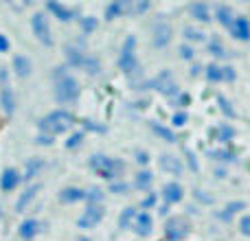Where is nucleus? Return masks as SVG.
Instances as JSON below:
<instances>
[{"label":"nucleus","mask_w":250,"mask_h":241,"mask_svg":"<svg viewBox=\"0 0 250 241\" xmlns=\"http://www.w3.org/2000/svg\"><path fill=\"white\" fill-rule=\"evenodd\" d=\"M73 125H75L73 114L66 112V110H55V112L46 114L44 119H40L38 127H40V132L46 134V136H57V134L68 132Z\"/></svg>","instance_id":"1"},{"label":"nucleus","mask_w":250,"mask_h":241,"mask_svg":"<svg viewBox=\"0 0 250 241\" xmlns=\"http://www.w3.org/2000/svg\"><path fill=\"white\" fill-rule=\"evenodd\" d=\"M90 169L97 173V176L114 182L125 173V162L119 160V158H110V156H104V154H95V156H90Z\"/></svg>","instance_id":"2"},{"label":"nucleus","mask_w":250,"mask_h":241,"mask_svg":"<svg viewBox=\"0 0 250 241\" xmlns=\"http://www.w3.org/2000/svg\"><path fill=\"white\" fill-rule=\"evenodd\" d=\"M79 99V83L73 75H66L55 81V101L62 105H70Z\"/></svg>","instance_id":"3"},{"label":"nucleus","mask_w":250,"mask_h":241,"mask_svg":"<svg viewBox=\"0 0 250 241\" xmlns=\"http://www.w3.org/2000/svg\"><path fill=\"white\" fill-rule=\"evenodd\" d=\"M149 88L158 90L160 95L167 97V99H173V97L180 95V88H178L171 70H163V73H158L154 79H149Z\"/></svg>","instance_id":"4"},{"label":"nucleus","mask_w":250,"mask_h":241,"mask_svg":"<svg viewBox=\"0 0 250 241\" xmlns=\"http://www.w3.org/2000/svg\"><path fill=\"white\" fill-rule=\"evenodd\" d=\"M134 48H136V38L129 35V38L123 42L121 57H119V66H121V70L125 75H129V73H134V70L141 68L138 61H136V53H134Z\"/></svg>","instance_id":"5"},{"label":"nucleus","mask_w":250,"mask_h":241,"mask_svg":"<svg viewBox=\"0 0 250 241\" xmlns=\"http://www.w3.org/2000/svg\"><path fill=\"white\" fill-rule=\"evenodd\" d=\"M31 29H33V33H35V38H38L40 44H44V46H53L51 24H48V18L44 16L42 11L33 13V18H31Z\"/></svg>","instance_id":"6"},{"label":"nucleus","mask_w":250,"mask_h":241,"mask_svg":"<svg viewBox=\"0 0 250 241\" xmlns=\"http://www.w3.org/2000/svg\"><path fill=\"white\" fill-rule=\"evenodd\" d=\"M189 235V224L185 217H169L165 224V239L167 241H182Z\"/></svg>","instance_id":"7"},{"label":"nucleus","mask_w":250,"mask_h":241,"mask_svg":"<svg viewBox=\"0 0 250 241\" xmlns=\"http://www.w3.org/2000/svg\"><path fill=\"white\" fill-rule=\"evenodd\" d=\"M104 215H105V211H104V206H88L86 211L79 215V220H77V226L79 228H95L97 224H99L101 220H104Z\"/></svg>","instance_id":"8"},{"label":"nucleus","mask_w":250,"mask_h":241,"mask_svg":"<svg viewBox=\"0 0 250 241\" xmlns=\"http://www.w3.org/2000/svg\"><path fill=\"white\" fill-rule=\"evenodd\" d=\"M171 26L167 24V22H156L154 26H151V44H154V48H165L169 42H171Z\"/></svg>","instance_id":"9"},{"label":"nucleus","mask_w":250,"mask_h":241,"mask_svg":"<svg viewBox=\"0 0 250 241\" xmlns=\"http://www.w3.org/2000/svg\"><path fill=\"white\" fill-rule=\"evenodd\" d=\"M151 226H154V220L149 217V213H147V211L136 213V217H134V224H132V230L138 235V237H149L151 230H154Z\"/></svg>","instance_id":"10"},{"label":"nucleus","mask_w":250,"mask_h":241,"mask_svg":"<svg viewBox=\"0 0 250 241\" xmlns=\"http://www.w3.org/2000/svg\"><path fill=\"white\" fill-rule=\"evenodd\" d=\"M22 182V176L18 173V169L13 167H7L2 171V176H0V191H4V193H11L13 189H18V184Z\"/></svg>","instance_id":"11"},{"label":"nucleus","mask_w":250,"mask_h":241,"mask_svg":"<svg viewBox=\"0 0 250 241\" xmlns=\"http://www.w3.org/2000/svg\"><path fill=\"white\" fill-rule=\"evenodd\" d=\"M230 33H233L235 40H239V42H248L250 40V20L248 18H235L233 24H230Z\"/></svg>","instance_id":"12"},{"label":"nucleus","mask_w":250,"mask_h":241,"mask_svg":"<svg viewBox=\"0 0 250 241\" xmlns=\"http://www.w3.org/2000/svg\"><path fill=\"white\" fill-rule=\"evenodd\" d=\"M64 55H66V60H68V66H75V68H82V70H83L88 55L82 51V48H77V46H73V44H68V46L64 48Z\"/></svg>","instance_id":"13"},{"label":"nucleus","mask_w":250,"mask_h":241,"mask_svg":"<svg viewBox=\"0 0 250 241\" xmlns=\"http://www.w3.org/2000/svg\"><path fill=\"white\" fill-rule=\"evenodd\" d=\"M182 198H185V189H182L178 182H169V184H165V189H163V200H165V204H178V202H182Z\"/></svg>","instance_id":"14"},{"label":"nucleus","mask_w":250,"mask_h":241,"mask_svg":"<svg viewBox=\"0 0 250 241\" xmlns=\"http://www.w3.org/2000/svg\"><path fill=\"white\" fill-rule=\"evenodd\" d=\"M0 108L7 117L16 112V95H13L11 86H0Z\"/></svg>","instance_id":"15"},{"label":"nucleus","mask_w":250,"mask_h":241,"mask_svg":"<svg viewBox=\"0 0 250 241\" xmlns=\"http://www.w3.org/2000/svg\"><path fill=\"white\" fill-rule=\"evenodd\" d=\"M40 230H42V224H40L38 220H24L20 224V228H18V235H20L24 241H31Z\"/></svg>","instance_id":"16"},{"label":"nucleus","mask_w":250,"mask_h":241,"mask_svg":"<svg viewBox=\"0 0 250 241\" xmlns=\"http://www.w3.org/2000/svg\"><path fill=\"white\" fill-rule=\"evenodd\" d=\"M83 198H86V191L79 189V186H66V189H62V193H60V202L62 204L82 202Z\"/></svg>","instance_id":"17"},{"label":"nucleus","mask_w":250,"mask_h":241,"mask_svg":"<svg viewBox=\"0 0 250 241\" xmlns=\"http://www.w3.org/2000/svg\"><path fill=\"white\" fill-rule=\"evenodd\" d=\"M160 167H163L167 173H171V176H180V173H182L180 158H176L173 154H163V156H160Z\"/></svg>","instance_id":"18"},{"label":"nucleus","mask_w":250,"mask_h":241,"mask_svg":"<svg viewBox=\"0 0 250 241\" xmlns=\"http://www.w3.org/2000/svg\"><path fill=\"white\" fill-rule=\"evenodd\" d=\"M46 9H48L51 13H55V18H57V20H62V22H70V20L75 18V11H73V9L64 7V4L55 2V0L46 2Z\"/></svg>","instance_id":"19"},{"label":"nucleus","mask_w":250,"mask_h":241,"mask_svg":"<svg viewBox=\"0 0 250 241\" xmlns=\"http://www.w3.org/2000/svg\"><path fill=\"white\" fill-rule=\"evenodd\" d=\"M40 189H42L40 184H31L29 189H26L24 193H22L20 198H18V202H16V213H24V208L29 206L31 202H33V198L38 195V191H40Z\"/></svg>","instance_id":"20"},{"label":"nucleus","mask_w":250,"mask_h":241,"mask_svg":"<svg viewBox=\"0 0 250 241\" xmlns=\"http://www.w3.org/2000/svg\"><path fill=\"white\" fill-rule=\"evenodd\" d=\"M151 184H154V173L147 171V169L138 171L136 176H134V182H132L134 189H141V191H149Z\"/></svg>","instance_id":"21"},{"label":"nucleus","mask_w":250,"mask_h":241,"mask_svg":"<svg viewBox=\"0 0 250 241\" xmlns=\"http://www.w3.org/2000/svg\"><path fill=\"white\" fill-rule=\"evenodd\" d=\"M13 73L18 75V77H29L31 75V60L26 55H16L13 57Z\"/></svg>","instance_id":"22"},{"label":"nucleus","mask_w":250,"mask_h":241,"mask_svg":"<svg viewBox=\"0 0 250 241\" xmlns=\"http://www.w3.org/2000/svg\"><path fill=\"white\" fill-rule=\"evenodd\" d=\"M44 169V160L42 158H29L26 160V169H24V176H22V180H33L35 176H38L40 171Z\"/></svg>","instance_id":"23"},{"label":"nucleus","mask_w":250,"mask_h":241,"mask_svg":"<svg viewBox=\"0 0 250 241\" xmlns=\"http://www.w3.org/2000/svg\"><path fill=\"white\" fill-rule=\"evenodd\" d=\"M215 18L220 20L222 26H229V29H230V24H233V20H235L233 9H230L229 4H217L215 7Z\"/></svg>","instance_id":"24"},{"label":"nucleus","mask_w":250,"mask_h":241,"mask_svg":"<svg viewBox=\"0 0 250 241\" xmlns=\"http://www.w3.org/2000/svg\"><path fill=\"white\" fill-rule=\"evenodd\" d=\"M189 11L198 22H211V13H208V4L207 2H193L189 7Z\"/></svg>","instance_id":"25"},{"label":"nucleus","mask_w":250,"mask_h":241,"mask_svg":"<svg viewBox=\"0 0 250 241\" xmlns=\"http://www.w3.org/2000/svg\"><path fill=\"white\" fill-rule=\"evenodd\" d=\"M149 127H151V132H154L156 136H160L163 141H167V142H176L178 141L176 134H173L171 129L165 127V125H160V123H156V120H149Z\"/></svg>","instance_id":"26"},{"label":"nucleus","mask_w":250,"mask_h":241,"mask_svg":"<svg viewBox=\"0 0 250 241\" xmlns=\"http://www.w3.org/2000/svg\"><path fill=\"white\" fill-rule=\"evenodd\" d=\"M233 136H235V129H233V125H229V123H220V127L215 129V141L222 142V145L230 142Z\"/></svg>","instance_id":"27"},{"label":"nucleus","mask_w":250,"mask_h":241,"mask_svg":"<svg viewBox=\"0 0 250 241\" xmlns=\"http://www.w3.org/2000/svg\"><path fill=\"white\" fill-rule=\"evenodd\" d=\"M125 13H127V2L119 0V2L108 4V9H105V20H114V18L125 16Z\"/></svg>","instance_id":"28"},{"label":"nucleus","mask_w":250,"mask_h":241,"mask_svg":"<svg viewBox=\"0 0 250 241\" xmlns=\"http://www.w3.org/2000/svg\"><path fill=\"white\" fill-rule=\"evenodd\" d=\"M86 200L88 204H90V206H101V204H104V200H105V195H104V191L101 189H90V191H86Z\"/></svg>","instance_id":"29"},{"label":"nucleus","mask_w":250,"mask_h":241,"mask_svg":"<svg viewBox=\"0 0 250 241\" xmlns=\"http://www.w3.org/2000/svg\"><path fill=\"white\" fill-rule=\"evenodd\" d=\"M136 208H132V206H127L125 211L121 213V220H119V226L125 230V228H132V224H134V217H136Z\"/></svg>","instance_id":"30"},{"label":"nucleus","mask_w":250,"mask_h":241,"mask_svg":"<svg viewBox=\"0 0 250 241\" xmlns=\"http://www.w3.org/2000/svg\"><path fill=\"white\" fill-rule=\"evenodd\" d=\"M208 156L215 160H220V162H235L237 160V156L233 154L230 149H215V151H208Z\"/></svg>","instance_id":"31"},{"label":"nucleus","mask_w":250,"mask_h":241,"mask_svg":"<svg viewBox=\"0 0 250 241\" xmlns=\"http://www.w3.org/2000/svg\"><path fill=\"white\" fill-rule=\"evenodd\" d=\"M185 40H189V42H204L207 33L195 29V26H185Z\"/></svg>","instance_id":"32"},{"label":"nucleus","mask_w":250,"mask_h":241,"mask_svg":"<svg viewBox=\"0 0 250 241\" xmlns=\"http://www.w3.org/2000/svg\"><path fill=\"white\" fill-rule=\"evenodd\" d=\"M244 206H246V204H244V202H230L229 206L224 208V213H220V215H217V217H220V220H224V221H229L230 217H233L237 211H244Z\"/></svg>","instance_id":"33"},{"label":"nucleus","mask_w":250,"mask_h":241,"mask_svg":"<svg viewBox=\"0 0 250 241\" xmlns=\"http://www.w3.org/2000/svg\"><path fill=\"white\" fill-rule=\"evenodd\" d=\"M204 75H207V79H208L211 83H220V81H222V66L208 64L207 70H204Z\"/></svg>","instance_id":"34"},{"label":"nucleus","mask_w":250,"mask_h":241,"mask_svg":"<svg viewBox=\"0 0 250 241\" xmlns=\"http://www.w3.org/2000/svg\"><path fill=\"white\" fill-rule=\"evenodd\" d=\"M208 53H211L213 57H226L229 55L226 48H224V44H222L220 40H211V42H208Z\"/></svg>","instance_id":"35"},{"label":"nucleus","mask_w":250,"mask_h":241,"mask_svg":"<svg viewBox=\"0 0 250 241\" xmlns=\"http://www.w3.org/2000/svg\"><path fill=\"white\" fill-rule=\"evenodd\" d=\"M217 105H220V108H222V112H224L229 119H235V110L230 108L229 99H226L224 95H217Z\"/></svg>","instance_id":"36"},{"label":"nucleus","mask_w":250,"mask_h":241,"mask_svg":"<svg viewBox=\"0 0 250 241\" xmlns=\"http://www.w3.org/2000/svg\"><path fill=\"white\" fill-rule=\"evenodd\" d=\"M79 24H82V29H83V33H92V31L97 29V18H79Z\"/></svg>","instance_id":"37"},{"label":"nucleus","mask_w":250,"mask_h":241,"mask_svg":"<svg viewBox=\"0 0 250 241\" xmlns=\"http://www.w3.org/2000/svg\"><path fill=\"white\" fill-rule=\"evenodd\" d=\"M79 123H82V127H83V129H90V132L105 134V127H104V125H97L95 120H90V119H82V120H79Z\"/></svg>","instance_id":"38"},{"label":"nucleus","mask_w":250,"mask_h":241,"mask_svg":"<svg viewBox=\"0 0 250 241\" xmlns=\"http://www.w3.org/2000/svg\"><path fill=\"white\" fill-rule=\"evenodd\" d=\"M82 141H83V132H75V134H70V138L66 141V147H68V149H75V147L82 145Z\"/></svg>","instance_id":"39"},{"label":"nucleus","mask_w":250,"mask_h":241,"mask_svg":"<svg viewBox=\"0 0 250 241\" xmlns=\"http://www.w3.org/2000/svg\"><path fill=\"white\" fill-rule=\"evenodd\" d=\"M171 103H173V108H187V105L191 103V97L189 95H178V97H173L171 99Z\"/></svg>","instance_id":"40"},{"label":"nucleus","mask_w":250,"mask_h":241,"mask_svg":"<svg viewBox=\"0 0 250 241\" xmlns=\"http://www.w3.org/2000/svg\"><path fill=\"white\" fill-rule=\"evenodd\" d=\"M127 189H129L127 182H119V180L110 182V193H119V195H123Z\"/></svg>","instance_id":"41"},{"label":"nucleus","mask_w":250,"mask_h":241,"mask_svg":"<svg viewBox=\"0 0 250 241\" xmlns=\"http://www.w3.org/2000/svg\"><path fill=\"white\" fill-rule=\"evenodd\" d=\"M178 55L182 57V60H187V61H191L195 57V51L191 46H187V44H182L180 48H178Z\"/></svg>","instance_id":"42"},{"label":"nucleus","mask_w":250,"mask_h":241,"mask_svg":"<svg viewBox=\"0 0 250 241\" xmlns=\"http://www.w3.org/2000/svg\"><path fill=\"white\" fill-rule=\"evenodd\" d=\"M239 230H242V235L250 237V215H244L242 220H239Z\"/></svg>","instance_id":"43"},{"label":"nucleus","mask_w":250,"mask_h":241,"mask_svg":"<svg viewBox=\"0 0 250 241\" xmlns=\"http://www.w3.org/2000/svg\"><path fill=\"white\" fill-rule=\"evenodd\" d=\"M189 120V117H187V112H176L173 114V119H171V123L176 125V127H182V125Z\"/></svg>","instance_id":"44"},{"label":"nucleus","mask_w":250,"mask_h":241,"mask_svg":"<svg viewBox=\"0 0 250 241\" xmlns=\"http://www.w3.org/2000/svg\"><path fill=\"white\" fill-rule=\"evenodd\" d=\"M156 200H158V195H156V193H149V195H147V198L141 202V206L145 208V211H147V208H154V206H156Z\"/></svg>","instance_id":"45"},{"label":"nucleus","mask_w":250,"mask_h":241,"mask_svg":"<svg viewBox=\"0 0 250 241\" xmlns=\"http://www.w3.org/2000/svg\"><path fill=\"white\" fill-rule=\"evenodd\" d=\"M185 156H187V162H189L191 171H198V160H195L193 151H191V149H185Z\"/></svg>","instance_id":"46"},{"label":"nucleus","mask_w":250,"mask_h":241,"mask_svg":"<svg viewBox=\"0 0 250 241\" xmlns=\"http://www.w3.org/2000/svg\"><path fill=\"white\" fill-rule=\"evenodd\" d=\"M222 81H235V70L230 68V66L222 68Z\"/></svg>","instance_id":"47"},{"label":"nucleus","mask_w":250,"mask_h":241,"mask_svg":"<svg viewBox=\"0 0 250 241\" xmlns=\"http://www.w3.org/2000/svg\"><path fill=\"white\" fill-rule=\"evenodd\" d=\"M66 75H68V68H66V66H57V68L53 70V79H55V81H60V79L66 77Z\"/></svg>","instance_id":"48"},{"label":"nucleus","mask_w":250,"mask_h":241,"mask_svg":"<svg viewBox=\"0 0 250 241\" xmlns=\"http://www.w3.org/2000/svg\"><path fill=\"white\" fill-rule=\"evenodd\" d=\"M35 142H38V145H53V142H55V141H53V136H46V134H40V136L38 138H35Z\"/></svg>","instance_id":"49"},{"label":"nucleus","mask_w":250,"mask_h":241,"mask_svg":"<svg viewBox=\"0 0 250 241\" xmlns=\"http://www.w3.org/2000/svg\"><path fill=\"white\" fill-rule=\"evenodd\" d=\"M195 200H198V202H202V204H213V198H211V195L202 193V191H195Z\"/></svg>","instance_id":"50"},{"label":"nucleus","mask_w":250,"mask_h":241,"mask_svg":"<svg viewBox=\"0 0 250 241\" xmlns=\"http://www.w3.org/2000/svg\"><path fill=\"white\" fill-rule=\"evenodd\" d=\"M136 160L138 164H149V154L147 151H136Z\"/></svg>","instance_id":"51"},{"label":"nucleus","mask_w":250,"mask_h":241,"mask_svg":"<svg viewBox=\"0 0 250 241\" xmlns=\"http://www.w3.org/2000/svg\"><path fill=\"white\" fill-rule=\"evenodd\" d=\"M9 48H11V44H9V40L4 38L2 33H0V53H9Z\"/></svg>","instance_id":"52"},{"label":"nucleus","mask_w":250,"mask_h":241,"mask_svg":"<svg viewBox=\"0 0 250 241\" xmlns=\"http://www.w3.org/2000/svg\"><path fill=\"white\" fill-rule=\"evenodd\" d=\"M0 86H9V73H7V68H0Z\"/></svg>","instance_id":"53"},{"label":"nucleus","mask_w":250,"mask_h":241,"mask_svg":"<svg viewBox=\"0 0 250 241\" xmlns=\"http://www.w3.org/2000/svg\"><path fill=\"white\" fill-rule=\"evenodd\" d=\"M158 213H160V215H167V213H169V206H167V204H163V206L158 208Z\"/></svg>","instance_id":"54"},{"label":"nucleus","mask_w":250,"mask_h":241,"mask_svg":"<svg viewBox=\"0 0 250 241\" xmlns=\"http://www.w3.org/2000/svg\"><path fill=\"white\" fill-rule=\"evenodd\" d=\"M215 176L217 178H226V171H222V169H215Z\"/></svg>","instance_id":"55"},{"label":"nucleus","mask_w":250,"mask_h":241,"mask_svg":"<svg viewBox=\"0 0 250 241\" xmlns=\"http://www.w3.org/2000/svg\"><path fill=\"white\" fill-rule=\"evenodd\" d=\"M198 73H200V66H193V68H191V77H195Z\"/></svg>","instance_id":"56"},{"label":"nucleus","mask_w":250,"mask_h":241,"mask_svg":"<svg viewBox=\"0 0 250 241\" xmlns=\"http://www.w3.org/2000/svg\"><path fill=\"white\" fill-rule=\"evenodd\" d=\"M77 241H90V239H88V237H82V239H77Z\"/></svg>","instance_id":"57"}]
</instances>
